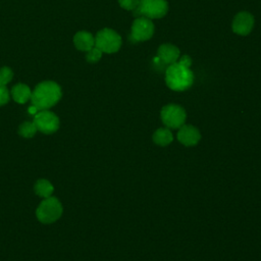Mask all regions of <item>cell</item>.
I'll list each match as a JSON object with an SVG mask.
<instances>
[{"label": "cell", "instance_id": "cell-1", "mask_svg": "<svg viewBox=\"0 0 261 261\" xmlns=\"http://www.w3.org/2000/svg\"><path fill=\"white\" fill-rule=\"evenodd\" d=\"M61 88L55 82L45 81L37 85L32 92L31 101L39 111L47 110L54 106L61 98Z\"/></svg>", "mask_w": 261, "mask_h": 261}, {"label": "cell", "instance_id": "cell-2", "mask_svg": "<svg viewBox=\"0 0 261 261\" xmlns=\"http://www.w3.org/2000/svg\"><path fill=\"white\" fill-rule=\"evenodd\" d=\"M194 82V74L190 67H186L178 62L170 64L165 72V83L173 91H185Z\"/></svg>", "mask_w": 261, "mask_h": 261}, {"label": "cell", "instance_id": "cell-3", "mask_svg": "<svg viewBox=\"0 0 261 261\" xmlns=\"http://www.w3.org/2000/svg\"><path fill=\"white\" fill-rule=\"evenodd\" d=\"M62 214V205L54 197L44 199L37 208L36 215L42 223H52L59 219Z\"/></svg>", "mask_w": 261, "mask_h": 261}, {"label": "cell", "instance_id": "cell-4", "mask_svg": "<svg viewBox=\"0 0 261 261\" xmlns=\"http://www.w3.org/2000/svg\"><path fill=\"white\" fill-rule=\"evenodd\" d=\"M95 46L104 53L117 52L121 46V37L115 31L105 28L97 33Z\"/></svg>", "mask_w": 261, "mask_h": 261}, {"label": "cell", "instance_id": "cell-5", "mask_svg": "<svg viewBox=\"0 0 261 261\" xmlns=\"http://www.w3.org/2000/svg\"><path fill=\"white\" fill-rule=\"evenodd\" d=\"M160 116L162 122L170 128H179L184 125L187 114L185 109L176 104H168L162 107Z\"/></svg>", "mask_w": 261, "mask_h": 261}, {"label": "cell", "instance_id": "cell-6", "mask_svg": "<svg viewBox=\"0 0 261 261\" xmlns=\"http://www.w3.org/2000/svg\"><path fill=\"white\" fill-rule=\"evenodd\" d=\"M136 10L138 14L150 19L160 18L166 14L168 4L166 0H140Z\"/></svg>", "mask_w": 261, "mask_h": 261}, {"label": "cell", "instance_id": "cell-7", "mask_svg": "<svg viewBox=\"0 0 261 261\" xmlns=\"http://www.w3.org/2000/svg\"><path fill=\"white\" fill-rule=\"evenodd\" d=\"M34 123L38 130L44 134H53L59 127V119L53 112L47 110H40L35 114Z\"/></svg>", "mask_w": 261, "mask_h": 261}, {"label": "cell", "instance_id": "cell-8", "mask_svg": "<svg viewBox=\"0 0 261 261\" xmlns=\"http://www.w3.org/2000/svg\"><path fill=\"white\" fill-rule=\"evenodd\" d=\"M154 33V24L152 20L145 16H140L133 21L132 39L137 42L149 40Z\"/></svg>", "mask_w": 261, "mask_h": 261}, {"label": "cell", "instance_id": "cell-9", "mask_svg": "<svg viewBox=\"0 0 261 261\" xmlns=\"http://www.w3.org/2000/svg\"><path fill=\"white\" fill-rule=\"evenodd\" d=\"M254 16L250 12L241 11L233 17L231 24L232 31L238 35L246 36L251 33L254 27Z\"/></svg>", "mask_w": 261, "mask_h": 261}, {"label": "cell", "instance_id": "cell-10", "mask_svg": "<svg viewBox=\"0 0 261 261\" xmlns=\"http://www.w3.org/2000/svg\"><path fill=\"white\" fill-rule=\"evenodd\" d=\"M177 140L187 147L195 146L201 140V134L194 125H181L177 132Z\"/></svg>", "mask_w": 261, "mask_h": 261}, {"label": "cell", "instance_id": "cell-11", "mask_svg": "<svg viewBox=\"0 0 261 261\" xmlns=\"http://www.w3.org/2000/svg\"><path fill=\"white\" fill-rule=\"evenodd\" d=\"M159 59L165 63V64H172L177 62V59L179 57V49L171 44H162L159 46L157 51Z\"/></svg>", "mask_w": 261, "mask_h": 261}, {"label": "cell", "instance_id": "cell-12", "mask_svg": "<svg viewBox=\"0 0 261 261\" xmlns=\"http://www.w3.org/2000/svg\"><path fill=\"white\" fill-rule=\"evenodd\" d=\"M73 43L76 49L81 51H89L95 46V38L91 33L81 31L74 35Z\"/></svg>", "mask_w": 261, "mask_h": 261}, {"label": "cell", "instance_id": "cell-13", "mask_svg": "<svg viewBox=\"0 0 261 261\" xmlns=\"http://www.w3.org/2000/svg\"><path fill=\"white\" fill-rule=\"evenodd\" d=\"M11 96L15 102L19 104H23L31 99L32 91L29 86L24 84H17L12 87Z\"/></svg>", "mask_w": 261, "mask_h": 261}, {"label": "cell", "instance_id": "cell-14", "mask_svg": "<svg viewBox=\"0 0 261 261\" xmlns=\"http://www.w3.org/2000/svg\"><path fill=\"white\" fill-rule=\"evenodd\" d=\"M152 139L156 145L164 147V146L169 145L172 142L173 136L167 127H160L155 130Z\"/></svg>", "mask_w": 261, "mask_h": 261}, {"label": "cell", "instance_id": "cell-15", "mask_svg": "<svg viewBox=\"0 0 261 261\" xmlns=\"http://www.w3.org/2000/svg\"><path fill=\"white\" fill-rule=\"evenodd\" d=\"M54 188L52 184L47 179H39L35 184V193L44 199L51 197Z\"/></svg>", "mask_w": 261, "mask_h": 261}, {"label": "cell", "instance_id": "cell-16", "mask_svg": "<svg viewBox=\"0 0 261 261\" xmlns=\"http://www.w3.org/2000/svg\"><path fill=\"white\" fill-rule=\"evenodd\" d=\"M37 127L33 122H30V121H25L23 123H21L19 125V128H18V134L23 137V138H32L36 135L37 133Z\"/></svg>", "mask_w": 261, "mask_h": 261}, {"label": "cell", "instance_id": "cell-17", "mask_svg": "<svg viewBox=\"0 0 261 261\" xmlns=\"http://www.w3.org/2000/svg\"><path fill=\"white\" fill-rule=\"evenodd\" d=\"M102 51L97 48L96 46H94L91 50L87 51V55H86V59L88 62H91V63H94V62H97L100 60V58L102 57Z\"/></svg>", "mask_w": 261, "mask_h": 261}, {"label": "cell", "instance_id": "cell-18", "mask_svg": "<svg viewBox=\"0 0 261 261\" xmlns=\"http://www.w3.org/2000/svg\"><path fill=\"white\" fill-rule=\"evenodd\" d=\"M12 76H13V72L9 67L4 66L0 68V84H3L6 86L12 80Z\"/></svg>", "mask_w": 261, "mask_h": 261}, {"label": "cell", "instance_id": "cell-19", "mask_svg": "<svg viewBox=\"0 0 261 261\" xmlns=\"http://www.w3.org/2000/svg\"><path fill=\"white\" fill-rule=\"evenodd\" d=\"M118 3L125 10H136L139 6L140 0H118Z\"/></svg>", "mask_w": 261, "mask_h": 261}, {"label": "cell", "instance_id": "cell-20", "mask_svg": "<svg viewBox=\"0 0 261 261\" xmlns=\"http://www.w3.org/2000/svg\"><path fill=\"white\" fill-rule=\"evenodd\" d=\"M9 101V92L5 85L0 84V105H4Z\"/></svg>", "mask_w": 261, "mask_h": 261}, {"label": "cell", "instance_id": "cell-21", "mask_svg": "<svg viewBox=\"0 0 261 261\" xmlns=\"http://www.w3.org/2000/svg\"><path fill=\"white\" fill-rule=\"evenodd\" d=\"M178 63H180L181 65H184V66H186V67H190L191 64H192V59H191V57L188 56V55H182V56L180 57V59L178 60Z\"/></svg>", "mask_w": 261, "mask_h": 261}, {"label": "cell", "instance_id": "cell-22", "mask_svg": "<svg viewBox=\"0 0 261 261\" xmlns=\"http://www.w3.org/2000/svg\"><path fill=\"white\" fill-rule=\"evenodd\" d=\"M38 111H39V110H38L35 106H33V105L29 108V112H30L31 114H36Z\"/></svg>", "mask_w": 261, "mask_h": 261}]
</instances>
